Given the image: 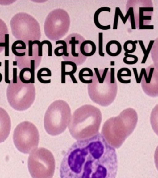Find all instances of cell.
<instances>
[{"instance_id":"6da1fadb","label":"cell","mask_w":158,"mask_h":178,"mask_svg":"<svg viewBox=\"0 0 158 178\" xmlns=\"http://www.w3.org/2000/svg\"><path fill=\"white\" fill-rule=\"evenodd\" d=\"M118 170L115 149L98 133L74 143L61 163L62 178H114Z\"/></svg>"},{"instance_id":"7a4b0ae2","label":"cell","mask_w":158,"mask_h":178,"mask_svg":"<svg viewBox=\"0 0 158 178\" xmlns=\"http://www.w3.org/2000/svg\"><path fill=\"white\" fill-rule=\"evenodd\" d=\"M138 119L137 113L134 109H126L117 116L111 117L105 122L101 134L110 145L118 148L133 132Z\"/></svg>"},{"instance_id":"3957f363","label":"cell","mask_w":158,"mask_h":178,"mask_svg":"<svg viewBox=\"0 0 158 178\" xmlns=\"http://www.w3.org/2000/svg\"><path fill=\"white\" fill-rule=\"evenodd\" d=\"M102 120V113L98 108L84 105L76 110L71 116L69 131L77 140L89 138L98 133Z\"/></svg>"},{"instance_id":"277c9868","label":"cell","mask_w":158,"mask_h":178,"mask_svg":"<svg viewBox=\"0 0 158 178\" xmlns=\"http://www.w3.org/2000/svg\"><path fill=\"white\" fill-rule=\"evenodd\" d=\"M92 82L88 84L89 95L94 102L103 106L110 105L114 100L118 90L114 68L98 69L94 68Z\"/></svg>"},{"instance_id":"5b68a950","label":"cell","mask_w":158,"mask_h":178,"mask_svg":"<svg viewBox=\"0 0 158 178\" xmlns=\"http://www.w3.org/2000/svg\"><path fill=\"white\" fill-rule=\"evenodd\" d=\"M71 117V109L63 100H57L50 104L44 118V126L47 132L52 136L63 132L68 125Z\"/></svg>"},{"instance_id":"8992f818","label":"cell","mask_w":158,"mask_h":178,"mask_svg":"<svg viewBox=\"0 0 158 178\" xmlns=\"http://www.w3.org/2000/svg\"><path fill=\"white\" fill-rule=\"evenodd\" d=\"M35 96L33 83H24L19 76H13L6 90L7 100L12 107L19 111L27 110L34 102Z\"/></svg>"},{"instance_id":"52a82bcc","label":"cell","mask_w":158,"mask_h":178,"mask_svg":"<svg viewBox=\"0 0 158 178\" xmlns=\"http://www.w3.org/2000/svg\"><path fill=\"white\" fill-rule=\"evenodd\" d=\"M10 26L14 37L26 44L30 41L39 40L41 38L39 23L27 13L19 12L15 14L10 20Z\"/></svg>"},{"instance_id":"ba28073f","label":"cell","mask_w":158,"mask_h":178,"mask_svg":"<svg viewBox=\"0 0 158 178\" xmlns=\"http://www.w3.org/2000/svg\"><path fill=\"white\" fill-rule=\"evenodd\" d=\"M28 167L33 178H51L54 175L55 160L52 153L43 147L35 149L28 157Z\"/></svg>"},{"instance_id":"9c48e42d","label":"cell","mask_w":158,"mask_h":178,"mask_svg":"<svg viewBox=\"0 0 158 178\" xmlns=\"http://www.w3.org/2000/svg\"><path fill=\"white\" fill-rule=\"evenodd\" d=\"M39 41H30L26 44L22 41L17 40L13 44L12 51L19 69L29 68L35 71L39 66L42 56L39 52Z\"/></svg>"},{"instance_id":"30bf717a","label":"cell","mask_w":158,"mask_h":178,"mask_svg":"<svg viewBox=\"0 0 158 178\" xmlns=\"http://www.w3.org/2000/svg\"><path fill=\"white\" fill-rule=\"evenodd\" d=\"M70 24V17L67 12L61 9H55L49 13L45 19L44 33L50 40H58L67 33Z\"/></svg>"},{"instance_id":"8fae6325","label":"cell","mask_w":158,"mask_h":178,"mask_svg":"<svg viewBox=\"0 0 158 178\" xmlns=\"http://www.w3.org/2000/svg\"><path fill=\"white\" fill-rule=\"evenodd\" d=\"M14 143L18 150L24 154H28L38 146L39 135L36 127L32 123L25 121L19 124L13 134Z\"/></svg>"},{"instance_id":"7c38bea8","label":"cell","mask_w":158,"mask_h":178,"mask_svg":"<svg viewBox=\"0 0 158 178\" xmlns=\"http://www.w3.org/2000/svg\"><path fill=\"white\" fill-rule=\"evenodd\" d=\"M67 44V56L63 59L65 61L74 62L77 66L82 65L86 61L87 57L83 55L80 51V46L85 40L81 35L77 33L69 34L64 40Z\"/></svg>"},{"instance_id":"4fadbf2b","label":"cell","mask_w":158,"mask_h":178,"mask_svg":"<svg viewBox=\"0 0 158 178\" xmlns=\"http://www.w3.org/2000/svg\"><path fill=\"white\" fill-rule=\"evenodd\" d=\"M142 74L141 80L143 90L148 95L152 97H157L158 91V73L153 66H150L147 69H141Z\"/></svg>"},{"instance_id":"5bb4252c","label":"cell","mask_w":158,"mask_h":178,"mask_svg":"<svg viewBox=\"0 0 158 178\" xmlns=\"http://www.w3.org/2000/svg\"><path fill=\"white\" fill-rule=\"evenodd\" d=\"M10 117L4 109L0 107V143L4 142L9 136L11 129Z\"/></svg>"},{"instance_id":"9a60e30c","label":"cell","mask_w":158,"mask_h":178,"mask_svg":"<svg viewBox=\"0 0 158 178\" xmlns=\"http://www.w3.org/2000/svg\"><path fill=\"white\" fill-rule=\"evenodd\" d=\"M77 70V65L74 62L71 61H62L61 62V83L65 82V76L69 75L74 83H77V81L73 75Z\"/></svg>"},{"instance_id":"2e32d148","label":"cell","mask_w":158,"mask_h":178,"mask_svg":"<svg viewBox=\"0 0 158 178\" xmlns=\"http://www.w3.org/2000/svg\"><path fill=\"white\" fill-rule=\"evenodd\" d=\"M96 50L94 43L91 40H86L83 42L80 46V51L84 56L88 57L93 55Z\"/></svg>"},{"instance_id":"e0dca14e","label":"cell","mask_w":158,"mask_h":178,"mask_svg":"<svg viewBox=\"0 0 158 178\" xmlns=\"http://www.w3.org/2000/svg\"><path fill=\"white\" fill-rule=\"evenodd\" d=\"M122 50V47L121 44L117 40H110L106 45V52L108 55L111 56H118L121 53Z\"/></svg>"},{"instance_id":"ac0fdd59","label":"cell","mask_w":158,"mask_h":178,"mask_svg":"<svg viewBox=\"0 0 158 178\" xmlns=\"http://www.w3.org/2000/svg\"><path fill=\"white\" fill-rule=\"evenodd\" d=\"M9 32L5 22L0 19V53L4 49L8 44Z\"/></svg>"},{"instance_id":"d6986e66","label":"cell","mask_w":158,"mask_h":178,"mask_svg":"<svg viewBox=\"0 0 158 178\" xmlns=\"http://www.w3.org/2000/svg\"><path fill=\"white\" fill-rule=\"evenodd\" d=\"M19 76L21 80L24 83H34L35 71L30 68H24L22 69Z\"/></svg>"},{"instance_id":"ffe728a7","label":"cell","mask_w":158,"mask_h":178,"mask_svg":"<svg viewBox=\"0 0 158 178\" xmlns=\"http://www.w3.org/2000/svg\"><path fill=\"white\" fill-rule=\"evenodd\" d=\"M93 75V72L91 69L85 67L80 70L78 77L80 80L81 82L88 84L92 82Z\"/></svg>"},{"instance_id":"44dd1931","label":"cell","mask_w":158,"mask_h":178,"mask_svg":"<svg viewBox=\"0 0 158 178\" xmlns=\"http://www.w3.org/2000/svg\"><path fill=\"white\" fill-rule=\"evenodd\" d=\"M111 9L107 7H102L98 9L95 12L94 16V21L95 26L98 28L102 30H107L110 28V25H102L98 21V16L101 12L103 11L110 12Z\"/></svg>"},{"instance_id":"7402d4cb","label":"cell","mask_w":158,"mask_h":178,"mask_svg":"<svg viewBox=\"0 0 158 178\" xmlns=\"http://www.w3.org/2000/svg\"><path fill=\"white\" fill-rule=\"evenodd\" d=\"M56 44H61L62 46L57 47L55 49L54 53L57 56H62L63 59L67 56V44L65 41L59 40L56 41Z\"/></svg>"},{"instance_id":"603a6c76","label":"cell","mask_w":158,"mask_h":178,"mask_svg":"<svg viewBox=\"0 0 158 178\" xmlns=\"http://www.w3.org/2000/svg\"><path fill=\"white\" fill-rule=\"evenodd\" d=\"M137 40L134 41L128 40L125 42L123 44V49L125 52L128 53H134L136 49V44L138 43Z\"/></svg>"},{"instance_id":"cb8c5ba5","label":"cell","mask_w":158,"mask_h":178,"mask_svg":"<svg viewBox=\"0 0 158 178\" xmlns=\"http://www.w3.org/2000/svg\"><path fill=\"white\" fill-rule=\"evenodd\" d=\"M125 57L123 58V62L128 65H133L136 63L138 60L137 57L133 54H130L126 52L124 53Z\"/></svg>"},{"instance_id":"d4e9b609","label":"cell","mask_w":158,"mask_h":178,"mask_svg":"<svg viewBox=\"0 0 158 178\" xmlns=\"http://www.w3.org/2000/svg\"><path fill=\"white\" fill-rule=\"evenodd\" d=\"M51 70L47 68H42L38 71L37 73V78L40 81L43 77H51Z\"/></svg>"},{"instance_id":"484cf974","label":"cell","mask_w":158,"mask_h":178,"mask_svg":"<svg viewBox=\"0 0 158 178\" xmlns=\"http://www.w3.org/2000/svg\"><path fill=\"white\" fill-rule=\"evenodd\" d=\"M131 71L128 68L123 67L120 68L118 71L117 73V78L120 82L122 77L131 76Z\"/></svg>"},{"instance_id":"4316f807","label":"cell","mask_w":158,"mask_h":178,"mask_svg":"<svg viewBox=\"0 0 158 178\" xmlns=\"http://www.w3.org/2000/svg\"><path fill=\"white\" fill-rule=\"evenodd\" d=\"M98 53L100 56L104 57L105 53L103 51V33H98Z\"/></svg>"},{"instance_id":"83f0119b","label":"cell","mask_w":158,"mask_h":178,"mask_svg":"<svg viewBox=\"0 0 158 178\" xmlns=\"http://www.w3.org/2000/svg\"><path fill=\"white\" fill-rule=\"evenodd\" d=\"M154 42V40H150V41L147 49H146V52L144 54L141 63L144 64L145 63Z\"/></svg>"},{"instance_id":"f1b7e54d","label":"cell","mask_w":158,"mask_h":178,"mask_svg":"<svg viewBox=\"0 0 158 178\" xmlns=\"http://www.w3.org/2000/svg\"><path fill=\"white\" fill-rule=\"evenodd\" d=\"M130 10V16L132 29H136V26L135 20V18L133 11V9L132 7H129V8Z\"/></svg>"},{"instance_id":"f546056e","label":"cell","mask_w":158,"mask_h":178,"mask_svg":"<svg viewBox=\"0 0 158 178\" xmlns=\"http://www.w3.org/2000/svg\"><path fill=\"white\" fill-rule=\"evenodd\" d=\"M118 15L117 10L115 9V14L114 19L113 29H117L118 20Z\"/></svg>"},{"instance_id":"4dcf8cb0","label":"cell","mask_w":158,"mask_h":178,"mask_svg":"<svg viewBox=\"0 0 158 178\" xmlns=\"http://www.w3.org/2000/svg\"><path fill=\"white\" fill-rule=\"evenodd\" d=\"M43 42L44 44H47L48 45V56H52V46L51 42L49 41L44 40Z\"/></svg>"},{"instance_id":"1f68e13d","label":"cell","mask_w":158,"mask_h":178,"mask_svg":"<svg viewBox=\"0 0 158 178\" xmlns=\"http://www.w3.org/2000/svg\"><path fill=\"white\" fill-rule=\"evenodd\" d=\"M153 28L154 26L152 25H143L142 26L139 27V29H153Z\"/></svg>"},{"instance_id":"d6a6232c","label":"cell","mask_w":158,"mask_h":178,"mask_svg":"<svg viewBox=\"0 0 158 178\" xmlns=\"http://www.w3.org/2000/svg\"><path fill=\"white\" fill-rule=\"evenodd\" d=\"M138 42L144 54L146 52V49L143 41L142 40H139Z\"/></svg>"},{"instance_id":"836d02e7","label":"cell","mask_w":158,"mask_h":178,"mask_svg":"<svg viewBox=\"0 0 158 178\" xmlns=\"http://www.w3.org/2000/svg\"><path fill=\"white\" fill-rule=\"evenodd\" d=\"M132 69L136 78V82L137 83H138V81L139 78L138 76V73L137 72V69L136 68H133Z\"/></svg>"},{"instance_id":"e575fe53","label":"cell","mask_w":158,"mask_h":178,"mask_svg":"<svg viewBox=\"0 0 158 178\" xmlns=\"http://www.w3.org/2000/svg\"><path fill=\"white\" fill-rule=\"evenodd\" d=\"M110 65H114V61H111L110 62Z\"/></svg>"}]
</instances>
